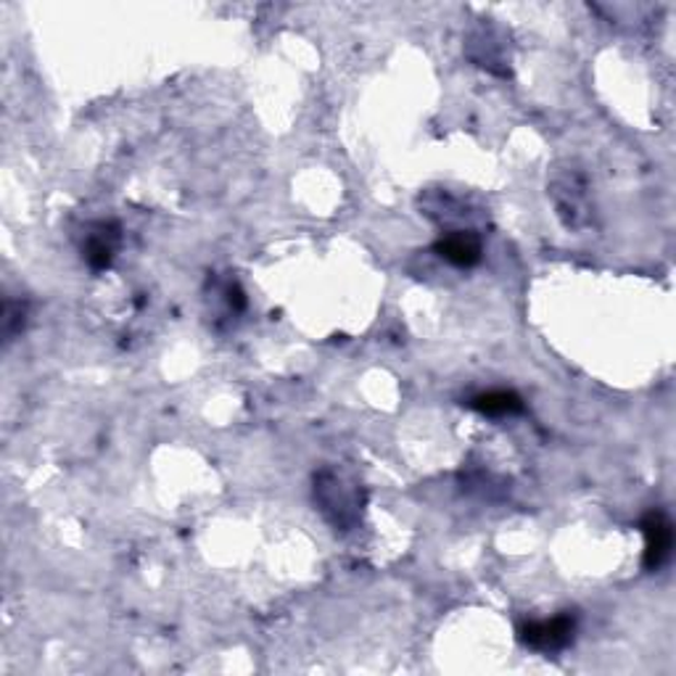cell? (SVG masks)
Instances as JSON below:
<instances>
[{"instance_id":"obj_3","label":"cell","mask_w":676,"mask_h":676,"mask_svg":"<svg viewBox=\"0 0 676 676\" xmlns=\"http://www.w3.org/2000/svg\"><path fill=\"white\" fill-rule=\"evenodd\" d=\"M315 497L321 499L323 510H334L336 526H349L357 518V492L343 484V479L334 471H323L315 479Z\"/></svg>"},{"instance_id":"obj_5","label":"cell","mask_w":676,"mask_h":676,"mask_svg":"<svg viewBox=\"0 0 676 676\" xmlns=\"http://www.w3.org/2000/svg\"><path fill=\"white\" fill-rule=\"evenodd\" d=\"M119 243H122V228L117 222L93 225L83 246L85 262L93 270H106L114 262Z\"/></svg>"},{"instance_id":"obj_7","label":"cell","mask_w":676,"mask_h":676,"mask_svg":"<svg viewBox=\"0 0 676 676\" xmlns=\"http://www.w3.org/2000/svg\"><path fill=\"white\" fill-rule=\"evenodd\" d=\"M24 306L22 304H14V302H5V310H3V334L5 338L11 341V336H16L19 330L24 328Z\"/></svg>"},{"instance_id":"obj_4","label":"cell","mask_w":676,"mask_h":676,"mask_svg":"<svg viewBox=\"0 0 676 676\" xmlns=\"http://www.w3.org/2000/svg\"><path fill=\"white\" fill-rule=\"evenodd\" d=\"M434 252L442 259H447L449 265L468 270V267L479 265L481 256H484V241L475 230H449L434 243Z\"/></svg>"},{"instance_id":"obj_2","label":"cell","mask_w":676,"mask_h":676,"mask_svg":"<svg viewBox=\"0 0 676 676\" xmlns=\"http://www.w3.org/2000/svg\"><path fill=\"white\" fill-rule=\"evenodd\" d=\"M644 536L642 563L648 571H659L672 558L674 550V523L663 510H650L640 523Z\"/></svg>"},{"instance_id":"obj_6","label":"cell","mask_w":676,"mask_h":676,"mask_svg":"<svg viewBox=\"0 0 676 676\" xmlns=\"http://www.w3.org/2000/svg\"><path fill=\"white\" fill-rule=\"evenodd\" d=\"M471 407L486 418H507V415H518V412H523V399L518 397L516 391L497 389V391H486V394H479V397H473Z\"/></svg>"},{"instance_id":"obj_1","label":"cell","mask_w":676,"mask_h":676,"mask_svg":"<svg viewBox=\"0 0 676 676\" xmlns=\"http://www.w3.org/2000/svg\"><path fill=\"white\" fill-rule=\"evenodd\" d=\"M518 637L526 648L536 653H558L568 648L576 637V616L574 613H558L553 618H540V621H526L518 629Z\"/></svg>"}]
</instances>
